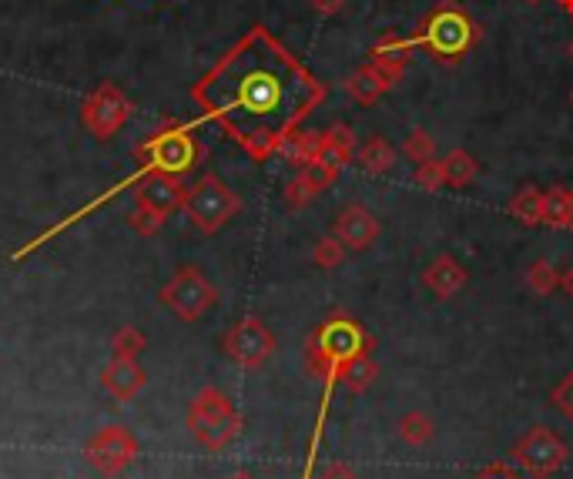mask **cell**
Segmentation results:
<instances>
[{"instance_id":"277c9868","label":"cell","mask_w":573,"mask_h":479,"mask_svg":"<svg viewBox=\"0 0 573 479\" xmlns=\"http://www.w3.org/2000/svg\"><path fill=\"white\" fill-rule=\"evenodd\" d=\"M202 158H205V145L195 138V124H178L168 118L145 145L138 148V171L128 181L135 185L141 175H151V171L181 178Z\"/></svg>"},{"instance_id":"e0dca14e","label":"cell","mask_w":573,"mask_h":479,"mask_svg":"<svg viewBox=\"0 0 573 479\" xmlns=\"http://www.w3.org/2000/svg\"><path fill=\"white\" fill-rule=\"evenodd\" d=\"M466 282H470V272L456 255H439L423 268V285L436 299H453Z\"/></svg>"},{"instance_id":"ac0fdd59","label":"cell","mask_w":573,"mask_h":479,"mask_svg":"<svg viewBox=\"0 0 573 479\" xmlns=\"http://www.w3.org/2000/svg\"><path fill=\"white\" fill-rule=\"evenodd\" d=\"M389 88H396V84L389 81L372 61L366 67H359V71H352L346 78V94L356 104H362V108H372V104H376Z\"/></svg>"},{"instance_id":"d6986e66","label":"cell","mask_w":573,"mask_h":479,"mask_svg":"<svg viewBox=\"0 0 573 479\" xmlns=\"http://www.w3.org/2000/svg\"><path fill=\"white\" fill-rule=\"evenodd\" d=\"M543 225L573 232V188L553 185L543 191Z\"/></svg>"},{"instance_id":"7c38bea8","label":"cell","mask_w":573,"mask_h":479,"mask_svg":"<svg viewBox=\"0 0 573 479\" xmlns=\"http://www.w3.org/2000/svg\"><path fill=\"white\" fill-rule=\"evenodd\" d=\"M379 232H382L379 218L372 215L366 205H346L336 215V225H332V235H336L349 252H366V248L376 245Z\"/></svg>"},{"instance_id":"4fadbf2b","label":"cell","mask_w":573,"mask_h":479,"mask_svg":"<svg viewBox=\"0 0 573 479\" xmlns=\"http://www.w3.org/2000/svg\"><path fill=\"white\" fill-rule=\"evenodd\" d=\"M185 188L181 185V178L175 175H161V171H151V175H141L135 181V201L138 205L151 208V212L158 215H171L181 208V198H185Z\"/></svg>"},{"instance_id":"e575fe53","label":"cell","mask_w":573,"mask_h":479,"mask_svg":"<svg viewBox=\"0 0 573 479\" xmlns=\"http://www.w3.org/2000/svg\"><path fill=\"white\" fill-rule=\"evenodd\" d=\"M315 479H359V473L352 469L349 463H342V459H336V463H326L319 469V476Z\"/></svg>"},{"instance_id":"7402d4cb","label":"cell","mask_w":573,"mask_h":479,"mask_svg":"<svg viewBox=\"0 0 573 479\" xmlns=\"http://www.w3.org/2000/svg\"><path fill=\"white\" fill-rule=\"evenodd\" d=\"M396 158H399V148L393 141L382 138V134H372L366 145L359 148V168L369 171V175H386V171L396 165Z\"/></svg>"},{"instance_id":"60d3db41","label":"cell","mask_w":573,"mask_h":479,"mask_svg":"<svg viewBox=\"0 0 573 479\" xmlns=\"http://www.w3.org/2000/svg\"><path fill=\"white\" fill-rule=\"evenodd\" d=\"M523 4H543V0H523Z\"/></svg>"},{"instance_id":"3957f363","label":"cell","mask_w":573,"mask_h":479,"mask_svg":"<svg viewBox=\"0 0 573 479\" xmlns=\"http://www.w3.org/2000/svg\"><path fill=\"white\" fill-rule=\"evenodd\" d=\"M480 37H483L480 24L466 14L460 0H443L433 14H426V21L419 24L413 41L416 47L429 51V57H436L439 64H456L480 44Z\"/></svg>"},{"instance_id":"74e56055","label":"cell","mask_w":573,"mask_h":479,"mask_svg":"<svg viewBox=\"0 0 573 479\" xmlns=\"http://www.w3.org/2000/svg\"><path fill=\"white\" fill-rule=\"evenodd\" d=\"M557 4H560V11H563V14H570V17H573V0H557Z\"/></svg>"},{"instance_id":"836d02e7","label":"cell","mask_w":573,"mask_h":479,"mask_svg":"<svg viewBox=\"0 0 573 479\" xmlns=\"http://www.w3.org/2000/svg\"><path fill=\"white\" fill-rule=\"evenodd\" d=\"M473 479H527V476H523L520 469H513L510 463H493V466L480 469Z\"/></svg>"},{"instance_id":"8992f818","label":"cell","mask_w":573,"mask_h":479,"mask_svg":"<svg viewBox=\"0 0 573 479\" xmlns=\"http://www.w3.org/2000/svg\"><path fill=\"white\" fill-rule=\"evenodd\" d=\"M181 212H185V218L202 235H215L242 212V198H238L218 175H202L195 185L185 188Z\"/></svg>"},{"instance_id":"4316f807","label":"cell","mask_w":573,"mask_h":479,"mask_svg":"<svg viewBox=\"0 0 573 479\" xmlns=\"http://www.w3.org/2000/svg\"><path fill=\"white\" fill-rule=\"evenodd\" d=\"M145 349H148V335L141 332L138 325H121V329L111 335V352L121 359H138Z\"/></svg>"},{"instance_id":"9a60e30c","label":"cell","mask_w":573,"mask_h":479,"mask_svg":"<svg viewBox=\"0 0 573 479\" xmlns=\"http://www.w3.org/2000/svg\"><path fill=\"white\" fill-rule=\"evenodd\" d=\"M413 51H416L413 37L386 34V37H379V41L369 47V61L376 64L389 81L399 84V81H403L409 61H413Z\"/></svg>"},{"instance_id":"cb8c5ba5","label":"cell","mask_w":573,"mask_h":479,"mask_svg":"<svg viewBox=\"0 0 573 479\" xmlns=\"http://www.w3.org/2000/svg\"><path fill=\"white\" fill-rule=\"evenodd\" d=\"M376 379H379V366H376V359H372V352H369V356L352 359L349 366L342 369L339 386L346 389L349 396H366V392L376 386Z\"/></svg>"},{"instance_id":"b9f144b4","label":"cell","mask_w":573,"mask_h":479,"mask_svg":"<svg viewBox=\"0 0 573 479\" xmlns=\"http://www.w3.org/2000/svg\"><path fill=\"white\" fill-rule=\"evenodd\" d=\"M570 104H573V91H570Z\"/></svg>"},{"instance_id":"f1b7e54d","label":"cell","mask_w":573,"mask_h":479,"mask_svg":"<svg viewBox=\"0 0 573 479\" xmlns=\"http://www.w3.org/2000/svg\"><path fill=\"white\" fill-rule=\"evenodd\" d=\"M346 255H349V248L339 242L336 235H326V238H319L312 248V262L322 268V272H336V268L346 262Z\"/></svg>"},{"instance_id":"d4e9b609","label":"cell","mask_w":573,"mask_h":479,"mask_svg":"<svg viewBox=\"0 0 573 479\" xmlns=\"http://www.w3.org/2000/svg\"><path fill=\"white\" fill-rule=\"evenodd\" d=\"M396 433H399V439H403L406 446L419 449V446H426L429 439L436 436V423H433V419H429L426 413H419V409H413V413H406L403 419H399Z\"/></svg>"},{"instance_id":"d590c367","label":"cell","mask_w":573,"mask_h":479,"mask_svg":"<svg viewBox=\"0 0 573 479\" xmlns=\"http://www.w3.org/2000/svg\"><path fill=\"white\" fill-rule=\"evenodd\" d=\"M346 4L349 0H312V11L319 17H336L346 11Z\"/></svg>"},{"instance_id":"f546056e","label":"cell","mask_w":573,"mask_h":479,"mask_svg":"<svg viewBox=\"0 0 573 479\" xmlns=\"http://www.w3.org/2000/svg\"><path fill=\"white\" fill-rule=\"evenodd\" d=\"M165 222H168L165 215L151 212V208L138 205V201H135V208H131V215H128V225H131V232H138V235H145V238L158 235L161 228H165Z\"/></svg>"},{"instance_id":"6da1fadb","label":"cell","mask_w":573,"mask_h":479,"mask_svg":"<svg viewBox=\"0 0 573 479\" xmlns=\"http://www.w3.org/2000/svg\"><path fill=\"white\" fill-rule=\"evenodd\" d=\"M205 121H215L255 161L279 155L285 138L326 101V84L272 31L252 27L191 88Z\"/></svg>"},{"instance_id":"484cf974","label":"cell","mask_w":573,"mask_h":479,"mask_svg":"<svg viewBox=\"0 0 573 479\" xmlns=\"http://www.w3.org/2000/svg\"><path fill=\"white\" fill-rule=\"evenodd\" d=\"M399 155H403L406 161H416V168L419 165H426V161H433L436 158V141H433V134H429L426 128H413L403 138V145H399Z\"/></svg>"},{"instance_id":"d6a6232c","label":"cell","mask_w":573,"mask_h":479,"mask_svg":"<svg viewBox=\"0 0 573 479\" xmlns=\"http://www.w3.org/2000/svg\"><path fill=\"white\" fill-rule=\"evenodd\" d=\"M416 185L423 188V191H439V188H446L443 168H439V158L426 161V165H419V168H416Z\"/></svg>"},{"instance_id":"83f0119b","label":"cell","mask_w":573,"mask_h":479,"mask_svg":"<svg viewBox=\"0 0 573 479\" xmlns=\"http://www.w3.org/2000/svg\"><path fill=\"white\" fill-rule=\"evenodd\" d=\"M527 289L533 292V295H553L560 289V272L553 268L547 258H537L530 268H527Z\"/></svg>"},{"instance_id":"5bb4252c","label":"cell","mask_w":573,"mask_h":479,"mask_svg":"<svg viewBox=\"0 0 573 479\" xmlns=\"http://www.w3.org/2000/svg\"><path fill=\"white\" fill-rule=\"evenodd\" d=\"M339 175H342L339 168L322 165V161H315V165H309V168H299V175H295L282 191L285 205L295 208V212H299V208H309L312 201L322 195V191L336 185Z\"/></svg>"},{"instance_id":"603a6c76","label":"cell","mask_w":573,"mask_h":479,"mask_svg":"<svg viewBox=\"0 0 573 479\" xmlns=\"http://www.w3.org/2000/svg\"><path fill=\"white\" fill-rule=\"evenodd\" d=\"M506 212L517 218V222H520L523 228H537V225H543V188H537V185L520 188L517 195L510 198Z\"/></svg>"},{"instance_id":"1f68e13d","label":"cell","mask_w":573,"mask_h":479,"mask_svg":"<svg viewBox=\"0 0 573 479\" xmlns=\"http://www.w3.org/2000/svg\"><path fill=\"white\" fill-rule=\"evenodd\" d=\"M322 138H326V145L342 151V155H349V158L356 155V131H352L346 121H339V124H332L329 131H322Z\"/></svg>"},{"instance_id":"ab89813d","label":"cell","mask_w":573,"mask_h":479,"mask_svg":"<svg viewBox=\"0 0 573 479\" xmlns=\"http://www.w3.org/2000/svg\"><path fill=\"white\" fill-rule=\"evenodd\" d=\"M567 54H570V61H573V41L567 44Z\"/></svg>"},{"instance_id":"f35d334b","label":"cell","mask_w":573,"mask_h":479,"mask_svg":"<svg viewBox=\"0 0 573 479\" xmlns=\"http://www.w3.org/2000/svg\"><path fill=\"white\" fill-rule=\"evenodd\" d=\"M225 479H255L252 473H245V469H238V473H232V476H225Z\"/></svg>"},{"instance_id":"2e32d148","label":"cell","mask_w":573,"mask_h":479,"mask_svg":"<svg viewBox=\"0 0 573 479\" xmlns=\"http://www.w3.org/2000/svg\"><path fill=\"white\" fill-rule=\"evenodd\" d=\"M101 386L108 389L118 402H131L141 389L148 386V372L141 369L138 359L114 356L108 366H104V372H101Z\"/></svg>"},{"instance_id":"4dcf8cb0","label":"cell","mask_w":573,"mask_h":479,"mask_svg":"<svg viewBox=\"0 0 573 479\" xmlns=\"http://www.w3.org/2000/svg\"><path fill=\"white\" fill-rule=\"evenodd\" d=\"M550 402L567 423H573V369L550 389Z\"/></svg>"},{"instance_id":"8fae6325","label":"cell","mask_w":573,"mask_h":479,"mask_svg":"<svg viewBox=\"0 0 573 479\" xmlns=\"http://www.w3.org/2000/svg\"><path fill=\"white\" fill-rule=\"evenodd\" d=\"M131 118V101L118 84H98L81 104V124L94 138H114Z\"/></svg>"},{"instance_id":"ffe728a7","label":"cell","mask_w":573,"mask_h":479,"mask_svg":"<svg viewBox=\"0 0 573 479\" xmlns=\"http://www.w3.org/2000/svg\"><path fill=\"white\" fill-rule=\"evenodd\" d=\"M439 168H443L446 188H453V191L470 188L476 181V175H480V161H476L470 151H463V148H453L450 155L439 158Z\"/></svg>"},{"instance_id":"ba28073f","label":"cell","mask_w":573,"mask_h":479,"mask_svg":"<svg viewBox=\"0 0 573 479\" xmlns=\"http://www.w3.org/2000/svg\"><path fill=\"white\" fill-rule=\"evenodd\" d=\"M158 299L165 309L175 312V319L198 322L218 302V289L205 279L198 265H181L165 282V289L158 292Z\"/></svg>"},{"instance_id":"5b68a950","label":"cell","mask_w":573,"mask_h":479,"mask_svg":"<svg viewBox=\"0 0 573 479\" xmlns=\"http://www.w3.org/2000/svg\"><path fill=\"white\" fill-rule=\"evenodd\" d=\"M242 426V413L235 409L232 396L218 386H205L188 402V433L208 453H222V449L232 446L242 436Z\"/></svg>"},{"instance_id":"9c48e42d","label":"cell","mask_w":573,"mask_h":479,"mask_svg":"<svg viewBox=\"0 0 573 479\" xmlns=\"http://www.w3.org/2000/svg\"><path fill=\"white\" fill-rule=\"evenodd\" d=\"M138 449H141L138 436L131 433L128 426L111 423V426H101L98 433L88 439V446H84V459H88V466L101 479H114L135 463Z\"/></svg>"},{"instance_id":"8d00e7d4","label":"cell","mask_w":573,"mask_h":479,"mask_svg":"<svg viewBox=\"0 0 573 479\" xmlns=\"http://www.w3.org/2000/svg\"><path fill=\"white\" fill-rule=\"evenodd\" d=\"M560 289L573 299V265H570V268H563V272H560Z\"/></svg>"},{"instance_id":"52a82bcc","label":"cell","mask_w":573,"mask_h":479,"mask_svg":"<svg viewBox=\"0 0 573 479\" xmlns=\"http://www.w3.org/2000/svg\"><path fill=\"white\" fill-rule=\"evenodd\" d=\"M510 456H513V466L527 479H550L553 473H560V469L567 466L570 449L560 439V433H553L550 426H530L527 433L517 439Z\"/></svg>"},{"instance_id":"7a4b0ae2","label":"cell","mask_w":573,"mask_h":479,"mask_svg":"<svg viewBox=\"0 0 573 479\" xmlns=\"http://www.w3.org/2000/svg\"><path fill=\"white\" fill-rule=\"evenodd\" d=\"M372 346H376L372 335L362 329L349 312H332L329 319L305 339V366L312 369L315 379L326 382V392H322V409H326V413H329L332 392H336L342 379V369H346L352 359L369 356Z\"/></svg>"},{"instance_id":"30bf717a","label":"cell","mask_w":573,"mask_h":479,"mask_svg":"<svg viewBox=\"0 0 573 479\" xmlns=\"http://www.w3.org/2000/svg\"><path fill=\"white\" fill-rule=\"evenodd\" d=\"M222 349H225V356L235 362V366L262 369L265 362L272 359V352H275V335L262 319L245 315V319H238L232 329L225 332Z\"/></svg>"},{"instance_id":"44dd1931","label":"cell","mask_w":573,"mask_h":479,"mask_svg":"<svg viewBox=\"0 0 573 479\" xmlns=\"http://www.w3.org/2000/svg\"><path fill=\"white\" fill-rule=\"evenodd\" d=\"M322 151V131H295L285 138V145L279 148V155L295 168H309Z\"/></svg>"}]
</instances>
